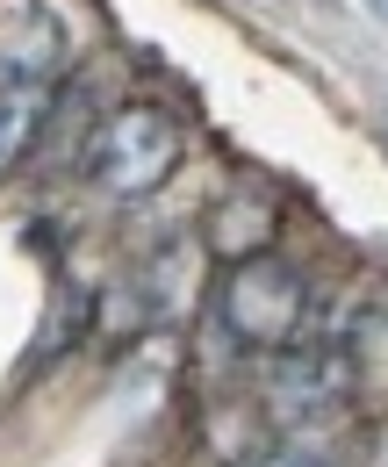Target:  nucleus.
<instances>
[{"label":"nucleus","instance_id":"6e6552de","mask_svg":"<svg viewBox=\"0 0 388 467\" xmlns=\"http://www.w3.org/2000/svg\"><path fill=\"white\" fill-rule=\"evenodd\" d=\"M338 346L352 352L360 367H367V359H388V302H382V295H352V302H345V331H338Z\"/></svg>","mask_w":388,"mask_h":467},{"label":"nucleus","instance_id":"39448f33","mask_svg":"<svg viewBox=\"0 0 388 467\" xmlns=\"http://www.w3.org/2000/svg\"><path fill=\"white\" fill-rule=\"evenodd\" d=\"M274 237H280V202H274V194H259V187H237V194H223L216 209L202 216V244L216 252L223 266L274 252Z\"/></svg>","mask_w":388,"mask_h":467},{"label":"nucleus","instance_id":"423d86ee","mask_svg":"<svg viewBox=\"0 0 388 467\" xmlns=\"http://www.w3.org/2000/svg\"><path fill=\"white\" fill-rule=\"evenodd\" d=\"M202 446L223 467H259L274 453V417L267 410H245V403H216L202 417Z\"/></svg>","mask_w":388,"mask_h":467},{"label":"nucleus","instance_id":"7ed1b4c3","mask_svg":"<svg viewBox=\"0 0 388 467\" xmlns=\"http://www.w3.org/2000/svg\"><path fill=\"white\" fill-rule=\"evenodd\" d=\"M360 359L338 346H280L259 359V403L274 424H317V417H338V410L360 396Z\"/></svg>","mask_w":388,"mask_h":467},{"label":"nucleus","instance_id":"f03ea898","mask_svg":"<svg viewBox=\"0 0 388 467\" xmlns=\"http://www.w3.org/2000/svg\"><path fill=\"white\" fill-rule=\"evenodd\" d=\"M180 122L152 101H115L101 130L87 137V173L109 202H152L173 173H180Z\"/></svg>","mask_w":388,"mask_h":467},{"label":"nucleus","instance_id":"0eeeda50","mask_svg":"<svg viewBox=\"0 0 388 467\" xmlns=\"http://www.w3.org/2000/svg\"><path fill=\"white\" fill-rule=\"evenodd\" d=\"M44 122H51V87L0 79V180H7L22 159H29V151H37Z\"/></svg>","mask_w":388,"mask_h":467},{"label":"nucleus","instance_id":"20e7f679","mask_svg":"<svg viewBox=\"0 0 388 467\" xmlns=\"http://www.w3.org/2000/svg\"><path fill=\"white\" fill-rule=\"evenodd\" d=\"M72 65V22L58 0H0V79L51 87Z\"/></svg>","mask_w":388,"mask_h":467},{"label":"nucleus","instance_id":"1a4fd4ad","mask_svg":"<svg viewBox=\"0 0 388 467\" xmlns=\"http://www.w3.org/2000/svg\"><path fill=\"white\" fill-rule=\"evenodd\" d=\"M259 467H324V461H317V453H280V446H274Z\"/></svg>","mask_w":388,"mask_h":467},{"label":"nucleus","instance_id":"f257e3e1","mask_svg":"<svg viewBox=\"0 0 388 467\" xmlns=\"http://www.w3.org/2000/svg\"><path fill=\"white\" fill-rule=\"evenodd\" d=\"M309 309H317V288H309V274L295 266V259H280V252H259V259H237V266H223L216 281V324L223 338L237 352H280L302 338V324H309Z\"/></svg>","mask_w":388,"mask_h":467}]
</instances>
